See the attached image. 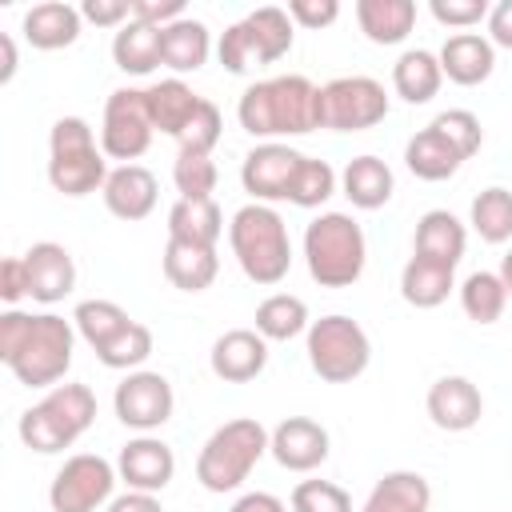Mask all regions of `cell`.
Segmentation results:
<instances>
[{
    "label": "cell",
    "instance_id": "obj_7",
    "mask_svg": "<svg viewBox=\"0 0 512 512\" xmlns=\"http://www.w3.org/2000/svg\"><path fill=\"white\" fill-rule=\"evenodd\" d=\"M108 156L84 116H60L48 132V184L60 196H92L108 180Z\"/></svg>",
    "mask_w": 512,
    "mask_h": 512
},
{
    "label": "cell",
    "instance_id": "obj_35",
    "mask_svg": "<svg viewBox=\"0 0 512 512\" xmlns=\"http://www.w3.org/2000/svg\"><path fill=\"white\" fill-rule=\"evenodd\" d=\"M308 304L292 292H272L256 304V332L264 340H292L300 332H308Z\"/></svg>",
    "mask_w": 512,
    "mask_h": 512
},
{
    "label": "cell",
    "instance_id": "obj_30",
    "mask_svg": "<svg viewBox=\"0 0 512 512\" xmlns=\"http://www.w3.org/2000/svg\"><path fill=\"white\" fill-rule=\"evenodd\" d=\"M440 84H444V68L440 56L428 48H408L392 64V88L404 104H428L440 92Z\"/></svg>",
    "mask_w": 512,
    "mask_h": 512
},
{
    "label": "cell",
    "instance_id": "obj_21",
    "mask_svg": "<svg viewBox=\"0 0 512 512\" xmlns=\"http://www.w3.org/2000/svg\"><path fill=\"white\" fill-rule=\"evenodd\" d=\"M436 56H440L444 76H448L452 84H460V88L484 84V80L492 76V68H496V48H492V40L480 36V32H452Z\"/></svg>",
    "mask_w": 512,
    "mask_h": 512
},
{
    "label": "cell",
    "instance_id": "obj_53",
    "mask_svg": "<svg viewBox=\"0 0 512 512\" xmlns=\"http://www.w3.org/2000/svg\"><path fill=\"white\" fill-rule=\"evenodd\" d=\"M0 52H4V64H0V84H8V80L16 76V44H12V36H8V32L0 36Z\"/></svg>",
    "mask_w": 512,
    "mask_h": 512
},
{
    "label": "cell",
    "instance_id": "obj_4",
    "mask_svg": "<svg viewBox=\"0 0 512 512\" xmlns=\"http://www.w3.org/2000/svg\"><path fill=\"white\" fill-rule=\"evenodd\" d=\"M96 420V396L88 384H56L48 388L32 408L20 412V440L24 448L40 452V456H52V452H64L72 448Z\"/></svg>",
    "mask_w": 512,
    "mask_h": 512
},
{
    "label": "cell",
    "instance_id": "obj_52",
    "mask_svg": "<svg viewBox=\"0 0 512 512\" xmlns=\"http://www.w3.org/2000/svg\"><path fill=\"white\" fill-rule=\"evenodd\" d=\"M228 512H288V504L272 492H244Z\"/></svg>",
    "mask_w": 512,
    "mask_h": 512
},
{
    "label": "cell",
    "instance_id": "obj_11",
    "mask_svg": "<svg viewBox=\"0 0 512 512\" xmlns=\"http://www.w3.org/2000/svg\"><path fill=\"white\" fill-rule=\"evenodd\" d=\"M156 136L152 112H148V92L144 88H116L104 100V120H100V148L108 160L136 164Z\"/></svg>",
    "mask_w": 512,
    "mask_h": 512
},
{
    "label": "cell",
    "instance_id": "obj_31",
    "mask_svg": "<svg viewBox=\"0 0 512 512\" xmlns=\"http://www.w3.org/2000/svg\"><path fill=\"white\" fill-rule=\"evenodd\" d=\"M220 236H224V212L212 196L208 200H176L168 208V240L216 248Z\"/></svg>",
    "mask_w": 512,
    "mask_h": 512
},
{
    "label": "cell",
    "instance_id": "obj_29",
    "mask_svg": "<svg viewBox=\"0 0 512 512\" xmlns=\"http://www.w3.org/2000/svg\"><path fill=\"white\" fill-rule=\"evenodd\" d=\"M356 24L372 44H404L416 24V0H356Z\"/></svg>",
    "mask_w": 512,
    "mask_h": 512
},
{
    "label": "cell",
    "instance_id": "obj_2",
    "mask_svg": "<svg viewBox=\"0 0 512 512\" xmlns=\"http://www.w3.org/2000/svg\"><path fill=\"white\" fill-rule=\"evenodd\" d=\"M236 120L248 136L264 144L276 136H304L320 128V84H312L300 72L256 80L244 88L236 104Z\"/></svg>",
    "mask_w": 512,
    "mask_h": 512
},
{
    "label": "cell",
    "instance_id": "obj_47",
    "mask_svg": "<svg viewBox=\"0 0 512 512\" xmlns=\"http://www.w3.org/2000/svg\"><path fill=\"white\" fill-rule=\"evenodd\" d=\"M288 16H292V24L316 32V28H328L340 16V4L336 0H288Z\"/></svg>",
    "mask_w": 512,
    "mask_h": 512
},
{
    "label": "cell",
    "instance_id": "obj_32",
    "mask_svg": "<svg viewBox=\"0 0 512 512\" xmlns=\"http://www.w3.org/2000/svg\"><path fill=\"white\" fill-rule=\"evenodd\" d=\"M144 92H148V112H152L156 132H164V136H172V140L184 132V124L196 116V108H200V100H204V96H196L180 76L156 80V84L144 88Z\"/></svg>",
    "mask_w": 512,
    "mask_h": 512
},
{
    "label": "cell",
    "instance_id": "obj_17",
    "mask_svg": "<svg viewBox=\"0 0 512 512\" xmlns=\"http://www.w3.org/2000/svg\"><path fill=\"white\" fill-rule=\"evenodd\" d=\"M208 368L224 384H248L268 368V340L256 328H228L208 352Z\"/></svg>",
    "mask_w": 512,
    "mask_h": 512
},
{
    "label": "cell",
    "instance_id": "obj_41",
    "mask_svg": "<svg viewBox=\"0 0 512 512\" xmlns=\"http://www.w3.org/2000/svg\"><path fill=\"white\" fill-rule=\"evenodd\" d=\"M216 164L212 156H200V152H176V164H172V184L180 192V200H208L216 192Z\"/></svg>",
    "mask_w": 512,
    "mask_h": 512
},
{
    "label": "cell",
    "instance_id": "obj_54",
    "mask_svg": "<svg viewBox=\"0 0 512 512\" xmlns=\"http://www.w3.org/2000/svg\"><path fill=\"white\" fill-rule=\"evenodd\" d=\"M500 280H504V288H508V296H512V248H508L504 260H500Z\"/></svg>",
    "mask_w": 512,
    "mask_h": 512
},
{
    "label": "cell",
    "instance_id": "obj_39",
    "mask_svg": "<svg viewBox=\"0 0 512 512\" xmlns=\"http://www.w3.org/2000/svg\"><path fill=\"white\" fill-rule=\"evenodd\" d=\"M148 356H152V328L140 320H132L120 336H112L104 348H96V360L112 372H136Z\"/></svg>",
    "mask_w": 512,
    "mask_h": 512
},
{
    "label": "cell",
    "instance_id": "obj_19",
    "mask_svg": "<svg viewBox=\"0 0 512 512\" xmlns=\"http://www.w3.org/2000/svg\"><path fill=\"white\" fill-rule=\"evenodd\" d=\"M100 196H104V208H108L116 220L136 224V220L152 216L156 196H160V184H156V176H152L144 164H120V168L108 172Z\"/></svg>",
    "mask_w": 512,
    "mask_h": 512
},
{
    "label": "cell",
    "instance_id": "obj_12",
    "mask_svg": "<svg viewBox=\"0 0 512 512\" xmlns=\"http://www.w3.org/2000/svg\"><path fill=\"white\" fill-rule=\"evenodd\" d=\"M116 480H120L116 464H108L96 452H76L52 476L48 504H52V512H96V508H108Z\"/></svg>",
    "mask_w": 512,
    "mask_h": 512
},
{
    "label": "cell",
    "instance_id": "obj_43",
    "mask_svg": "<svg viewBox=\"0 0 512 512\" xmlns=\"http://www.w3.org/2000/svg\"><path fill=\"white\" fill-rule=\"evenodd\" d=\"M292 512H352V496L332 480H300L292 488Z\"/></svg>",
    "mask_w": 512,
    "mask_h": 512
},
{
    "label": "cell",
    "instance_id": "obj_44",
    "mask_svg": "<svg viewBox=\"0 0 512 512\" xmlns=\"http://www.w3.org/2000/svg\"><path fill=\"white\" fill-rule=\"evenodd\" d=\"M456 148H460V156L468 160V156H476L480 152V144H484V128H480V116L476 112H468V108H448V112H440L436 120H432Z\"/></svg>",
    "mask_w": 512,
    "mask_h": 512
},
{
    "label": "cell",
    "instance_id": "obj_33",
    "mask_svg": "<svg viewBox=\"0 0 512 512\" xmlns=\"http://www.w3.org/2000/svg\"><path fill=\"white\" fill-rule=\"evenodd\" d=\"M452 288H456V268L424 260V256H408V264L400 272L404 304H412V308H440Z\"/></svg>",
    "mask_w": 512,
    "mask_h": 512
},
{
    "label": "cell",
    "instance_id": "obj_28",
    "mask_svg": "<svg viewBox=\"0 0 512 512\" xmlns=\"http://www.w3.org/2000/svg\"><path fill=\"white\" fill-rule=\"evenodd\" d=\"M428 508H432V484L412 468H396L372 484L360 512H428Z\"/></svg>",
    "mask_w": 512,
    "mask_h": 512
},
{
    "label": "cell",
    "instance_id": "obj_42",
    "mask_svg": "<svg viewBox=\"0 0 512 512\" xmlns=\"http://www.w3.org/2000/svg\"><path fill=\"white\" fill-rule=\"evenodd\" d=\"M220 132H224V116H220V108L204 96L200 108H196V116H192V120L184 124V132L176 136V144H180V152L212 156V148L220 144Z\"/></svg>",
    "mask_w": 512,
    "mask_h": 512
},
{
    "label": "cell",
    "instance_id": "obj_23",
    "mask_svg": "<svg viewBox=\"0 0 512 512\" xmlns=\"http://www.w3.org/2000/svg\"><path fill=\"white\" fill-rule=\"evenodd\" d=\"M464 248H468V232H464V224L448 208H432V212H424L416 220L412 256H424V260L456 268L464 260Z\"/></svg>",
    "mask_w": 512,
    "mask_h": 512
},
{
    "label": "cell",
    "instance_id": "obj_37",
    "mask_svg": "<svg viewBox=\"0 0 512 512\" xmlns=\"http://www.w3.org/2000/svg\"><path fill=\"white\" fill-rule=\"evenodd\" d=\"M504 304H508V288H504L500 272H484L480 268L460 284V308L476 324H496L504 316Z\"/></svg>",
    "mask_w": 512,
    "mask_h": 512
},
{
    "label": "cell",
    "instance_id": "obj_50",
    "mask_svg": "<svg viewBox=\"0 0 512 512\" xmlns=\"http://www.w3.org/2000/svg\"><path fill=\"white\" fill-rule=\"evenodd\" d=\"M488 40H492V48H512V0L492 4V12H488Z\"/></svg>",
    "mask_w": 512,
    "mask_h": 512
},
{
    "label": "cell",
    "instance_id": "obj_48",
    "mask_svg": "<svg viewBox=\"0 0 512 512\" xmlns=\"http://www.w3.org/2000/svg\"><path fill=\"white\" fill-rule=\"evenodd\" d=\"M180 16H184V0H132V20H140V24L164 28Z\"/></svg>",
    "mask_w": 512,
    "mask_h": 512
},
{
    "label": "cell",
    "instance_id": "obj_49",
    "mask_svg": "<svg viewBox=\"0 0 512 512\" xmlns=\"http://www.w3.org/2000/svg\"><path fill=\"white\" fill-rule=\"evenodd\" d=\"M20 296H28V264H24V256H8L0 264V300L8 308H16Z\"/></svg>",
    "mask_w": 512,
    "mask_h": 512
},
{
    "label": "cell",
    "instance_id": "obj_15",
    "mask_svg": "<svg viewBox=\"0 0 512 512\" xmlns=\"http://www.w3.org/2000/svg\"><path fill=\"white\" fill-rule=\"evenodd\" d=\"M328 448H332L328 428L320 420H312V416H288V420H280L272 428V440H268L272 460L280 468H288V472H312V468H320L328 460Z\"/></svg>",
    "mask_w": 512,
    "mask_h": 512
},
{
    "label": "cell",
    "instance_id": "obj_20",
    "mask_svg": "<svg viewBox=\"0 0 512 512\" xmlns=\"http://www.w3.org/2000/svg\"><path fill=\"white\" fill-rule=\"evenodd\" d=\"M24 264H28V296L40 304H56L76 288V260L56 240L32 244L24 252Z\"/></svg>",
    "mask_w": 512,
    "mask_h": 512
},
{
    "label": "cell",
    "instance_id": "obj_3",
    "mask_svg": "<svg viewBox=\"0 0 512 512\" xmlns=\"http://www.w3.org/2000/svg\"><path fill=\"white\" fill-rule=\"evenodd\" d=\"M228 244L232 256L240 264V272L252 284H280L292 268V240H288V224L272 204H244L232 224H228Z\"/></svg>",
    "mask_w": 512,
    "mask_h": 512
},
{
    "label": "cell",
    "instance_id": "obj_24",
    "mask_svg": "<svg viewBox=\"0 0 512 512\" xmlns=\"http://www.w3.org/2000/svg\"><path fill=\"white\" fill-rule=\"evenodd\" d=\"M404 164H408V172H412L416 180L436 184V180L456 176L460 164H464V156H460V148H456L436 124H428V128H420L416 136H408V144H404Z\"/></svg>",
    "mask_w": 512,
    "mask_h": 512
},
{
    "label": "cell",
    "instance_id": "obj_51",
    "mask_svg": "<svg viewBox=\"0 0 512 512\" xmlns=\"http://www.w3.org/2000/svg\"><path fill=\"white\" fill-rule=\"evenodd\" d=\"M104 512H164V504H160L156 492H132V488H128V492L112 496Z\"/></svg>",
    "mask_w": 512,
    "mask_h": 512
},
{
    "label": "cell",
    "instance_id": "obj_40",
    "mask_svg": "<svg viewBox=\"0 0 512 512\" xmlns=\"http://www.w3.org/2000/svg\"><path fill=\"white\" fill-rule=\"evenodd\" d=\"M336 184H340V176H336V168H332L328 160L304 156V160H300V172H296V180H292L288 200H292L296 208H320V204H328V200L336 196Z\"/></svg>",
    "mask_w": 512,
    "mask_h": 512
},
{
    "label": "cell",
    "instance_id": "obj_1",
    "mask_svg": "<svg viewBox=\"0 0 512 512\" xmlns=\"http://www.w3.org/2000/svg\"><path fill=\"white\" fill-rule=\"evenodd\" d=\"M76 324L56 312H0V360L28 388H56L72 368Z\"/></svg>",
    "mask_w": 512,
    "mask_h": 512
},
{
    "label": "cell",
    "instance_id": "obj_13",
    "mask_svg": "<svg viewBox=\"0 0 512 512\" xmlns=\"http://www.w3.org/2000/svg\"><path fill=\"white\" fill-rule=\"evenodd\" d=\"M112 408H116V420L124 428H136L140 436L144 432H156L172 420V408H176V392L168 384V376L160 372H148V368H136L128 372L116 392H112Z\"/></svg>",
    "mask_w": 512,
    "mask_h": 512
},
{
    "label": "cell",
    "instance_id": "obj_27",
    "mask_svg": "<svg viewBox=\"0 0 512 512\" xmlns=\"http://www.w3.org/2000/svg\"><path fill=\"white\" fill-rule=\"evenodd\" d=\"M208 52H212V32H208L204 20L180 16V20H172V24L160 28V60H164V68H172L176 76L204 68Z\"/></svg>",
    "mask_w": 512,
    "mask_h": 512
},
{
    "label": "cell",
    "instance_id": "obj_45",
    "mask_svg": "<svg viewBox=\"0 0 512 512\" xmlns=\"http://www.w3.org/2000/svg\"><path fill=\"white\" fill-rule=\"evenodd\" d=\"M428 12H432L444 28L468 32V28H476L480 20H488L492 4H488V0H428Z\"/></svg>",
    "mask_w": 512,
    "mask_h": 512
},
{
    "label": "cell",
    "instance_id": "obj_38",
    "mask_svg": "<svg viewBox=\"0 0 512 512\" xmlns=\"http://www.w3.org/2000/svg\"><path fill=\"white\" fill-rule=\"evenodd\" d=\"M72 324H76V332L84 336V344L96 352V348H104L112 336H120V332L132 324V316H128L116 300H80L76 312H72Z\"/></svg>",
    "mask_w": 512,
    "mask_h": 512
},
{
    "label": "cell",
    "instance_id": "obj_22",
    "mask_svg": "<svg viewBox=\"0 0 512 512\" xmlns=\"http://www.w3.org/2000/svg\"><path fill=\"white\" fill-rule=\"evenodd\" d=\"M80 8L64 4V0H44V4H32L24 12V40L40 52H56V48H72L80 40Z\"/></svg>",
    "mask_w": 512,
    "mask_h": 512
},
{
    "label": "cell",
    "instance_id": "obj_25",
    "mask_svg": "<svg viewBox=\"0 0 512 512\" xmlns=\"http://www.w3.org/2000/svg\"><path fill=\"white\" fill-rule=\"evenodd\" d=\"M340 192L352 200V208L360 212H376L392 200L396 192V176L380 156H352L340 172Z\"/></svg>",
    "mask_w": 512,
    "mask_h": 512
},
{
    "label": "cell",
    "instance_id": "obj_8",
    "mask_svg": "<svg viewBox=\"0 0 512 512\" xmlns=\"http://www.w3.org/2000/svg\"><path fill=\"white\" fill-rule=\"evenodd\" d=\"M292 40H296V24H292L288 8L264 4V8L248 12L244 20H236L232 28L220 32L216 56H220V64L232 76H248L256 68L276 64L280 56H288L292 52Z\"/></svg>",
    "mask_w": 512,
    "mask_h": 512
},
{
    "label": "cell",
    "instance_id": "obj_9",
    "mask_svg": "<svg viewBox=\"0 0 512 512\" xmlns=\"http://www.w3.org/2000/svg\"><path fill=\"white\" fill-rule=\"evenodd\" d=\"M308 364L324 384H352L372 360V340L352 316H320L308 324Z\"/></svg>",
    "mask_w": 512,
    "mask_h": 512
},
{
    "label": "cell",
    "instance_id": "obj_14",
    "mask_svg": "<svg viewBox=\"0 0 512 512\" xmlns=\"http://www.w3.org/2000/svg\"><path fill=\"white\" fill-rule=\"evenodd\" d=\"M300 160L304 152L280 144V140H268V144H256L244 164H240V184L244 192H252L256 204H272V200H288L292 192V180L300 172Z\"/></svg>",
    "mask_w": 512,
    "mask_h": 512
},
{
    "label": "cell",
    "instance_id": "obj_10",
    "mask_svg": "<svg viewBox=\"0 0 512 512\" xmlns=\"http://www.w3.org/2000/svg\"><path fill=\"white\" fill-rule=\"evenodd\" d=\"M388 116V92L372 76H336L320 84V128L364 132Z\"/></svg>",
    "mask_w": 512,
    "mask_h": 512
},
{
    "label": "cell",
    "instance_id": "obj_36",
    "mask_svg": "<svg viewBox=\"0 0 512 512\" xmlns=\"http://www.w3.org/2000/svg\"><path fill=\"white\" fill-rule=\"evenodd\" d=\"M468 224L476 228V236H480L484 244H504V240H512V192L500 188V184L484 188V192L472 200V208H468Z\"/></svg>",
    "mask_w": 512,
    "mask_h": 512
},
{
    "label": "cell",
    "instance_id": "obj_34",
    "mask_svg": "<svg viewBox=\"0 0 512 512\" xmlns=\"http://www.w3.org/2000/svg\"><path fill=\"white\" fill-rule=\"evenodd\" d=\"M112 60L120 72L128 76H148L152 68H160V28L152 24H140V20H128L124 28H116L112 36Z\"/></svg>",
    "mask_w": 512,
    "mask_h": 512
},
{
    "label": "cell",
    "instance_id": "obj_18",
    "mask_svg": "<svg viewBox=\"0 0 512 512\" xmlns=\"http://www.w3.org/2000/svg\"><path fill=\"white\" fill-rule=\"evenodd\" d=\"M428 420L440 432H468L484 416V396L468 376H440L424 396Z\"/></svg>",
    "mask_w": 512,
    "mask_h": 512
},
{
    "label": "cell",
    "instance_id": "obj_26",
    "mask_svg": "<svg viewBox=\"0 0 512 512\" xmlns=\"http://www.w3.org/2000/svg\"><path fill=\"white\" fill-rule=\"evenodd\" d=\"M164 280L180 292H204L212 288L216 272H220V256L216 248H200V244H184V240H168L164 256H160Z\"/></svg>",
    "mask_w": 512,
    "mask_h": 512
},
{
    "label": "cell",
    "instance_id": "obj_46",
    "mask_svg": "<svg viewBox=\"0 0 512 512\" xmlns=\"http://www.w3.org/2000/svg\"><path fill=\"white\" fill-rule=\"evenodd\" d=\"M80 16L96 28H124L132 20V0H84Z\"/></svg>",
    "mask_w": 512,
    "mask_h": 512
},
{
    "label": "cell",
    "instance_id": "obj_16",
    "mask_svg": "<svg viewBox=\"0 0 512 512\" xmlns=\"http://www.w3.org/2000/svg\"><path fill=\"white\" fill-rule=\"evenodd\" d=\"M116 472L132 492H164L176 476V452L160 436L144 432V436H136L120 448Z\"/></svg>",
    "mask_w": 512,
    "mask_h": 512
},
{
    "label": "cell",
    "instance_id": "obj_6",
    "mask_svg": "<svg viewBox=\"0 0 512 512\" xmlns=\"http://www.w3.org/2000/svg\"><path fill=\"white\" fill-rule=\"evenodd\" d=\"M268 440H272V432L260 420H252V416H236V420L220 424L204 440V448L196 456V480H200V488L204 492H216V496L236 492L252 476V468L260 464V456L268 452Z\"/></svg>",
    "mask_w": 512,
    "mask_h": 512
},
{
    "label": "cell",
    "instance_id": "obj_5",
    "mask_svg": "<svg viewBox=\"0 0 512 512\" xmlns=\"http://www.w3.org/2000/svg\"><path fill=\"white\" fill-rule=\"evenodd\" d=\"M304 264L320 288H352L364 276V228L348 212H320L304 228Z\"/></svg>",
    "mask_w": 512,
    "mask_h": 512
}]
</instances>
